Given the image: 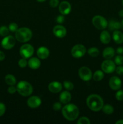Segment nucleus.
Returning a JSON list of instances; mask_svg holds the SVG:
<instances>
[{"instance_id":"72a5a7b5","label":"nucleus","mask_w":123,"mask_h":124,"mask_svg":"<svg viewBox=\"0 0 123 124\" xmlns=\"http://www.w3.org/2000/svg\"><path fill=\"white\" fill-rule=\"evenodd\" d=\"M6 107L4 104H3L2 102H0V117L4 115L5 112H6Z\"/></svg>"},{"instance_id":"37998d69","label":"nucleus","mask_w":123,"mask_h":124,"mask_svg":"<svg viewBox=\"0 0 123 124\" xmlns=\"http://www.w3.org/2000/svg\"><path fill=\"white\" fill-rule=\"evenodd\" d=\"M116 124H123V119H120L116 122Z\"/></svg>"},{"instance_id":"6e6552de","label":"nucleus","mask_w":123,"mask_h":124,"mask_svg":"<svg viewBox=\"0 0 123 124\" xmlns=\"http://www.w3.org/2000/svg\"><path fill=\"white\" fill-rule=\"evenodd\" d=\"M101 69L106 73H112L115 71L116 64L110 59H106L101 64Z\"/></svg>"},{"instance_id":"a18cd8bd","label":"nucleus","mask_w":123,"mask_h":124,"mask_svg":"<svg viewBox=\"0 0 123 124\" xmlns=\"http://www.w3.org/2000/svg\"><path fill=\"white\" fill-rule=\"evenodd\" d=\"M37 1H38V2H44V1H45L46 0H36Z\"/></svg>"},{"instance_id":"c756f323","label":"nucleus","mask_w":123,"mask_h":124,"mask_svg":"<svg viewBox=\"0 0 123 124\" xmlns=\"http://www.w3.org/2000/svg\"><path fill=\"white\" fill-rule=\"evenodd\" d=\"M18 65L20 68H25L26 67L27 65H28V61H27V59L22 58L18 61Z\"/></svg>"},{"instance_id":"ea45409f","label":"nucleus","mask_w":123,"mask_h":124,"mask_svg":"<svg viewBox=\"0 0 123 124\" xmlns=\"http://www.w3.org/2000/svg\"><path fill=\"white\" fill-rule=\"evenodd\" d=\"M116 52L117 54H120V55H123V47H119L116 48Z\"/></svg>"},{"instance_id":"9b49d317","label":"nucleus","mask_w":123,"mask_h":124,"mask_svg":"<svg viewBox=\"0 0 123 124\" xmlns=\"http://www.w3.org/2000/svg\"><path fill=\"white\" fill-rule=\"evenodd\" d=\"M109 85L110 88L113 90H118L121 87V80L118 76H112L109 79Z\"/></svg>"},{"instance_id":"423d86ee","label":"nucleus","mask_w":123,"mask_h":124,"mask_svg":"<svg viewBox=\"0 0 123 124\" xmlns=\"http://www.w3.org/2000/svg\"><path fill=\"white\" fill-rule=\"evenodd\" d=\"M19 53L22 58L28 59L31 58L34 54V48L31 44H25L20 47Z\"/></svg>"},{"instance_id":"2eb2a0df","label":"nucleus","mask_w":123,"mask_h":124,"mask_svg":"<svg viewBox=\"0 0 123 124\" xmlns=\"http://www.w3.org/2000/svg\"><path fill=\"white\" fill-rule=\"evenodd\" d=\"M48 90L53 93H57L61 92L62 90V85L60 82L57 81H54L51 82L48 85Z\"/></svg>"},{"instance_id":"a878e982","label":"nucleus","mask_w":123,"mask_h":124,"mask_svg":"<svg viewBox=\"0 0 123 124\" xmlns=\"http://www.w3.org/2000/svg\"><path fill=\"white\" fill-rule=\"evenodd\" d=\"M88 53L89 56L92 57H97L100 54V51L96 47H91L89 48Z\"/></svg>"},{"instance_id":"f704fd0d","label":"nucleus","mask_w":123,"mask_h":124,"mask_svg":"<svg viewBox=\"0 0 123 124\" xmlns=\"http://www.w3.org/2000/svg\"><path fill=\"white\" fill-rule=\"evenodd\" d=\"M62 105L61 102H55L53 105V108L54 111H59L61 109Z\"/></svg>"},{"instance_id":"412c9836","label":"nucleus","mask_w":123,"mask_h":124,"mask_svg":"<svg viewBox=\"0 0 123 124\" xmlns=\"http://www.w3.org/2000/svg\"><path fill=\"white\" fill-rule=\"evenodd\" d=\"M100 39L101 42L104 44H107L109 43L111 40V36L109 32L106 30H103L100 34Z\"/></svg>"},{"instance_id":"39448f33","label":"nucleus","mask_w":123,"mask_h":124,"mask_svg":"<svg viewBox=\"0 0 123 124\" xmlns=\"http://www.w3.org/2000/svg\"><path fill=\"white\" fill-rule=\"evenodd\" d=\"M92 24L97 29L104 30L107 27L108 22L102 16L96 15L92 18Z\"/></svg>"},{"instance_id":"a211bd4d","label":"nucleus","mask_w":123,"mask_h":124,"mask_svg":"<svg viewBox=\"0 0 123 124\" xmlns=\"http://www.w3.org/2000/svg\"><path fill=\"white\" fill-rule=\"evenodd\" d=\"M112 38L116 44H121L123 43V33L119 30L113 31L112 34Z\"/></svg>"},{"instance_id":"c85d7f7f","label":"nucleus","mask_w":123,"mask_h":124,"mask_svg":"<svg viewBox=\"0 0 123 124\" xmlns=\"http://www.w3.org/2000/svg\"><path fill=\"white\" fill-rule=\"evenodd\" d=\"M115 63L117 65H121L123 64V56L120 54H118V56L115 58L114 60Z\"/></svg>"},{"instance_id":"dca6fc26","label":"nucleus","mask_w":123,"mask_h":124,"mask_svg":"<svg viewBox=\"0 0 123 124\" xmlns=\"http://www.w3.org/2000/svg\"><path fill=\"white\" fill-rule=\"evenodd\" d=\"M71 98H72V96L69 92L68 91H63L60 93L59 100L62 104H67L71 101Z\"/></svg>"},{"instance_id":"ddd939ff","label":"nucleus","mask_w":123,"mask_h":124,"mask_svg":"<svg viewBox=\"0 0 123 124\" xmlns=\"http://www.w3.org/2000/svg\"><path fill=\"white\" fill-rule=\"evenodd\" d=\"M41 103H42V101H41V98L36 96H31L28 98L27 102L28 106L31 108H36L39 107L41 105Z\"/></svg>"},{"instance_id":"58836bf2","label":"nucleus","mask_w":123,"mask_h":124,"mask_svg":"<svg viewBox=\"0 0 123 124\" xmlns=\"http://www.w3.org/2000/svg\"><path fill=\"white\" fill-rule=\"evenodd\" d=\"M56 21L57 23L60 24H63L64 23V21H65V17H64V16L63 15L58 16L56 18Z\"/></svg>"},{"instance_id":"1a4fd4ad","label":"nucleus","mask_w":123,"mask_h":124,"mask_svg":"<svg viewBox=\"0 0 123 124\" xmlns=\"http://www.w3.org/2000/svg\"><path fill=\"white\" fill-rule=\"evenodd\" d=\"M15 44L16 38L11 35H8V36L7 35L5 36L1 41V46L2 48L6 50L12 49L15 46Z\"/></svg>"},{"instance_id":"f3484780","label":"nucleus","mask_w":123,"mask_h":124,"mask_svg":"<svg viewBox=\"0 0 123 124\" xmlns=\"http://www.w3.org/2000/svg\"><path fill=\"white\" fill-rule=\"evenodd\" d=\"M37 55L39 58L42 59H45L49 56V51L47 47H41L37 49Z\"/></svg>"},{"instance_id":"c03bdc74","label":"nucleus","mask_w":123,"mask_h":124,"mask_svg":"<svg viewBox=\"0 0 123 124\" xmlns=\"http://www.w3.org/2000/svg\"><path fill=\"white\" fill-rule=\"evenodd\" d=\"M121 29H123V19L121 21Z\"/></svg>"},{"instance_id":"f257e3e1","label":"nucleus","mask_w":123,"mask_h":124,"mask_svg":"<svg viewBox=\"0 0 123 124\" xmlns=\"http://www.w3.org/2000/svg\"><path fill=\"white\" fill-rule=\"evenodd\" d=\"M86 104L90 110L95 112L102 110L104 105V101L100 96L96 94L89 95L86 99Z\"/></svg>"},{"instance_id":"f03ea898","label":"nucleus","mask_w":123,"mask_h":124,"mask_svg":"<svg viewBox=\"0 0 123 124\" xmlns=\"http://www.w3.org/2000/svg\"><path fill=\"white\" fill-rule=\"evenodd\" d=\"M63 117L66 120L74 121L77 119L79 115V110L77 106L74 104H67L62 110Z\"/></svg>"},{"instance_id":"7c9ffc66","label":"nucleus","mask_w":123,"mask_h":124,"mask_svg":"<svg viewBox=\"0 0 123 124\" xmlns=\"http://www.w3.org/2000/svg\"><path fill=\"white\" fill-rule=\"evenodd\" d=\"M8 29L12 32H16L18 29V25L16 23H12L8 25Z\"/></svg>"},{"instance_id":"c9c22d12","label":"nucleus","mask_w":123,"mask_h":124,"mask_svg":"<svg viewBox=\"0 0 123 124\" xmlns=\"http://www.w3.org/2000/svg\"><path fill=\"white\" fill-rule=\"evenodd\" d=\"M49 5L51 7L55 8L59 5V0H50L49 1Z\"/></svg>"},{"instance_id":"aec40b11","label":"nucleus","mask_w":123,"mask_h":124,"mask_svg":"<svg viewBox=\"0 0 123 124\" xmlns=\"http://www.w3.org/2000/svg\"><path fill=\"white\" fill-rule=\"evenodd\" d=\"M115 51L112 47H106L105 49H104L102 52V56L103 58L106 59H110L115 56Z\"/></svg>"},{"instance_id":"e433bc0d","label":"nucleus","mask_w":123,"mask_h":124,"mask_svg":"<svg viewBox=\"0 0 123 124\" xmlns=\"http://www.w3.org/2000/svg\"><path fill=\"white\" fill-rule=\"evenodd\" d=\"M116 73L119 75H123V66L121 65H118L117 67H116L115 69Z\"/></svg>"},{"instance_id":"4be33fe9","label":"nucleus","mask_w":123,"mask_h":124,"mask_svg":"<svg viewBox=\"0 0 123 124\" xmlns=\"http://www.w3.org/2000/svg\"><path fill=\"white\" fill-rule=\"evenodd\" d=\"M107 26H108L109 29L111 31L119 30L120 29H121V23L115 20L110 21L109 23H108Z\"/></svg>"},{"instance_id":"bb28decb","label":"nucleus","mask_w":123,"mask_h":124,"mask_svg":"<svg viewBox=\"0 0 123 124\" xmlns=\"http://www.w3.org/2000/svg\"><path fill=\"white\" fill-rule=\"evenodd\" d=\"M9 29L7 27L5 26V25H2V26L0 27V35L1 36H7L9 33Z\"/></svg>"},{"instance_id":"79ce46f5","label":"nucleus","mask_w":123,"mask_h":124,"mask_svg":"<svg viewBox=\"0 0 123 124\" xmlns=\"http://www.w3.org/2000/svg\"><path fill=\"white\" fill-rule=\"evenodd\" d=\"M118 15H119V16L120 17L123 18V9L120 10L119 11V12H118Z\"/></svg>"},{"instance_id":"9d476101","label":"nucleus","mask_w":123,"mask_h":124,"mask_svg":"<svg viewBox=\"0 0 123 124\" xmlns=\"http://www.w3.org/2000/svg\"><path fill=\"white\" fill-rule=\"evenodd\" d=\"M78 75L81 79L84 81H89L92 77V71L88 67L85 66L82 67L78 70Z\"/></svg>"},{"instance_id":"cd10ccee","label":"nucleus","mask_w":123,"mask_h":124,"mask_svg":"<svg viewBox=\"0 0 123 124\" xmlns=\"http://www.w3.org/2000/svg\"><path fill=\"white\" fill-rule=\"evenodd\" d=\"M63 86L66 90L68 91L72 90L74 89V84L70 81H65L63 82Z\"/></svg>"},{"instance_id":"6ab92c4d","label":"nucleus","mask_w":123,"mask_h":124,"mask_svg":"<svg viewBox=\"0 0 123 124\" xmlns=\"http://www.w3.org/2000/svg\"><path fill=\"white\" fill-rule=\"evenodd\" d=\"M28 67L30 69L36 70V69H39L41 65V62L38 58L33 57V58H30L28 61Z\"/></svg>"},{"instance_id":"5701e85b","label":"nucleus","mask_w":123,"mask_h":124,"mask_svg":"<svg viewBox=\"0 0 123 124\" xmlns=\"http://www.w3.org/2000/svg\"><path fill=\"white\" fill-rule=\"evenodd\" d=\"M5 82L8 85H14L16 83V79L13 75L8 74L5 77Z\"/></svg>"},{"instance_id":"393cba45","label":"nucleus","mask_w":123,"mask_h":124,"mask_svg":"<svg viewBox=\"0 0 123 124\" xmlns=\"http://www.w3.org/2000/svg\"><path fill=\"white\" fill-rule=\"evenodd\" d=\"M102 110L106 115H111L114 111V108L112 105H110V104H106V105H103Z\"/></svg>"},{"instance_id":"20e7f679","label":"nucleus","mask_w":123,"mask_h":124,"mask_svg":"<svg viewBox=\"0 0 123 124\" xmlns=\"http://www.w3.org/2000/svg\"><path fill=\"white\" fill-rule=\"evenodd\" d=\"M17 92L20 95L27 97L31 95L33 92V88L29 82L25 81H21L18 82L16 85Z\"/></svg>"},{"instance_id":"4468645a","label":"nucleus","mask_w":123,"mask_h":124,"mask_svg":"<svg viewBox=\"0 0 123 124\" xmlns=\"http://www.w3.org/2000/svg\"><path fill=\"white\" fill-rule=\"evenodd\" d=\"M53 33L59 38H63L66 36L67 30L62 25H57L53 29Z\"/></svg>"},{"instance_id":"473e14b6","label":"nucleus","mask_w":123,"mask_h":124,"mask_svg":"<svg viewBox=\"0 0 123 124\" xmlns=\"http://www.w3.org/2000/svg\"><path fill=\"white\" fill-rule=\"evenodd\" d=\"M90 123L89 119L86 117H82L78 120L77 124H89Z\"/></svg>"},{"instance_id":"a19ab883","label":"nucleus","mask_w":123,"mask_h":124,"mask_svg":"<svg viewBox=\"0 0 123 124\" xmlns=\"http://www.w3.org/2000/svg\"><path fill=\"white\" fill-rule=\"evenodd\" d=\"M5 54L4 52H2V51L0 50V61H2L4 59H5Z\"/></svg>"},{"instance_id":"7ed1b4c3","label":"nucleus","mask_w":123,"mask_h":124,"mask_svg":"<svg viewBox=\"0 0 123 124\" xmlns=\"http://www.w3.org/2000/svg\"><path fill=\"white\" fill-rule=\"evenodd\" d=\"M32 31L27 27L19 28L15 32V38L20 42H26L32 38Z\"/></svg>"},{"instance_id":"b1692460","label":"nucleus","mask_w":123,"mask_h":124,"mask_svg":"<svg viewBox=\"0 0 123 124\" xmlns=\"http://www.w3.org/2000/svg\"><path fill=\"white\" fill-rule=\"evenodd\" d=\"M104 71L99 70H96V71L94 73V75H92L93 79L95 81H96V82L101 81V80L104 78Z\"/></svg>"},{"instance_id":"49530a36","label":"nucleus","mask_w":123,"mask_h":124,"mask_svg":"<svg viewBox=\"0 0 123 124\" xmlns=\"http://www.w3.org/2000/svg\"><path fill=\"white\" fill-rule=\"evenodd\" d=\"M122 5L123 6V0H122Z\"/></svg>"},{"instance_id":"de8ad7c7","label":"nucleus","mask_w":123,"mask_h":124,"mask_svg":"<svg viewBox=\"0 0 123 124\" xmlns=\"http://www.w3.org/2000/svg\"></svg>"},{"instance_id":"4c0bfd02","label":"nucleus","mask_w":123,"mask_h":124,"mask_svg":"<svg viewBox=\"0 0 123 124\" xmlns=\"http://www.w3.org/2000/svg\"><path fill=\"white\" fill-rule=\"evenodd\" d=\"M7 91L10 94H14L16 92H17L16 87H15L14 85H10V87L7 89Z\"/></svg>"},{"instance_id":"0eeeda50","label":"nucleus","mask_w":123,"mask_h":124,"mask_svg":"<svg viewBox=\"0 0 123 124\" xmlns=\"http://www.w3.org/2000/svg\"><path fill=\"white\" fill-rule=\"evenodd\" d=\"M86 53V48L83 45L77 44L71 49V54L75 58H80Z\"/></svg>"},{"instance_id":"f8f14e48","label":"nucleus","mask_w":123,"mask_h":124,"mask_svg":"<svg viewBox=\"0 0 123 124\" xmlns=\"http://www.w3.org/2000/svg\"><path fill=\"white\" fill-rule=\"evenodd\" d=\"M59 10L60 13L63 15H67L71 11V5L66 1L60 2L59 6Z\"/></svg>"},{"instance_id":"2f4dec72","label":"nucleus","mask_w":123,"mask_h":124,"mask_svg":"<svg viewBox=\"0 0 123 124\" xmlns=\"http://www.w3.org/2000/svg\"><path fill=\"white\" fill-rule=\"evenodd\" d=\"M115 98L119 101H123V90H118L115 94Z\"/></svg>"}]
</instances>
